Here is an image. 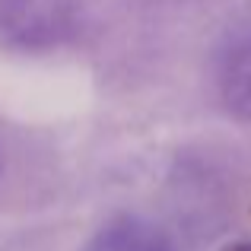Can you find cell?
<instances>
[{"label": "cell", "mask_w": 251, "mask_h": 251, "mask_svg": "<svg viewBox=\"0 0 251 251\" xmlns=\"http://www.w3.org/2000/svg\"><path fill=\"white\" fill-rule=\"evenodd\" d=\"M0 29L19 45H51L70 29V0H0Z\"/></svg>", "instance_id": "6da1fadb"}, {"label": "cell", "mask_w": 251, "mask_h": 251, "mask_svg": "<svg viewBox=\"0 0 251 251\" xmlns=\"http://www.w3.org/2000/svg\"><path fill=\"white\" fill-rule=\"evenodd\" d=\"M86 251H172L166 232L140 216H118L89 242Z\"/></svg>", "instance_id": "7a4b0ae2"}, {"label": "cell", "mask_w": 251, "mask_h": 251, "mask_svg": "<svg viewBox=\"0 0 251 251\" xmlns=\"http://www.w3.org/2000/svg\"><path fill=\"white\" fill-rule=\"evenodd\" d=\"M220 99L235 118L251 121V35L242 38L220 67Z\"/></svg>", "instance_id": "3957f363"}, {"label": "cell", "mask_w": 251, "mask_h": 251, "mask_svg": "<svg viewBox=\"0 0 251 251\" xmlns=\"http://www.w3.org/2000/svg\"><path fill=\"white\" fill-rule=\"evenodd\" d=\"M220 251H251V242H232V245H223Z\"/></svg>", "instance_id": "277c9868"}]
</instances>
